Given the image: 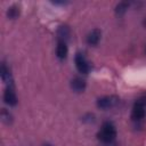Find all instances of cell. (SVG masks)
Wrapping results in <instances>:
<instances>
[{"label": "cell", "instance_id": "obj_12", "mask_svg": "<svg viewBox=\"0 0 146 146\" xmlns=\"http://www.w3.org/2000/svg\"><path fill=\"white\" fill-rule=\"evenodd\" d=\"M128 2H120L117 6H116V9H115V11H116V14L117 15H122V14H124L125 13V10L128 9Z\"/></svg>", "mask_w": 146, "mask_h": 146}, {"label": "cell", "instance_id": "obj_11", "mask_svg": "<svg viewBox=\"0 0 146 146\" xmlns=\"http://www.w3.org/2000/svg\"><path fill=\"white\" fill-rule=\"evenodd\" d=\"M18 15H19V7H18V6L14 5V6H11V7L8 8V10H7V16H8V18L15 19V18L18 17Z\"/></svg>", "mask_w": 146, "mask_h": 146}, {"label": "cell", "instance_id": "obj_7", "mask_svg": "<svg viewBox=\"0 0 146 146\" xmlns=\"http://www.w3.org/2000/svg\"><path fill=\"white\" fill-rule=\"evenodd\" d=\"M100 36H102V32L98 29H94L87 35V43L90 46H96L99 42Z\"/></svg>", "mask_w": 146, "mask_h": 146}, {"label": "cell", "instance_id": "obj_10", "mask_svg": "<svg viewBox=\"0 0 146 146\" xmlns=\"http://www.w3.org/2000/svg\"><path fill=\"white\" fill-rule=\"evenodd\" d=\"M67 46L66 42H57V47H56V55L59 59H64L67 56Z\"/></svg>", "mask_w": 146, "mask_h": 146}, {"label": "cell", "instance_id": "obj_13", "mask_svg": "<svg viewBox=\"0 0 146 146\" xmlns=\"http://www.w3.org/2000/svg\"><path fill=\"white\" fill-rule=\"evenodd\" d=\"M1 116H2L3 121H7V122H9V121H10V117H11V116H10V114H9L5 108L2 110V114H1Z\"/></svg>", "mask_w": 146, "mask_h": 146}, {"label": "cell", "instance_id": "obj_3", "mask_svg": "<svg viewBox=\"0 0 146 146\" xmlns=\"http://www.w3.org/2000/svg\"><path fill=\"white\" fill-rule=\"evenodd\" d=\"M119 100L120 99L116 96H104V97H100L97 100V106L99 108H102V110L112 108L119 103Z\"/></svg>", "mask_w": 146, "mask_h": 146}, {"label": "cell", "instance_id": "obj_8", "mask_svg": "<svg viewBox=\"0 0 146 146\" xmlns=\"http://www.w3.org/2000/svg\"><path fill=\"white\" fill-rule=\"evenodd\" d=\"M0 74H1V79H2V81H3L8 87H13V79H11V74H10V72H9V68L6 66V64H5V63H2V65H1Z\"/></svg>", "mask_w": 146, "mask_h": 146}, {"label": "cell", "instance_id": "obj_4", "mask_svg": "<svg viewBox=\"0 0 146 146\" xmlns=\"http://www.w3.org/2000/svg\"><path fill=\"white\" fill-rule=\"evenodd\" d=\"M74 62H75V66L78 68V71L82 74H87L89 71H90V65L87 60V58L83 56V54L81 52H78L75 55V58H74Z\"/></svg>", "mask_w": 146, "mask_h": 146}, {"label": "cell", "instance_id": "obj_2", "mask_svg": "<svg viewBox=\"0 0 146 146\" xmlns=\"http://www.w3.org/2000/svg\"><path fill=\"white\" fill-rule=\"evenodd\" d=\"M145 104H146V100L144 98H140L138 99L133 107H132V112H131V117L132 120H140L145 116Z\"/></svg>", "mask_w": 146, "mask_h": 146}, {"label": "cell", "instance_id": "obj_6", "mask_svg": "<svg viewBox=\"0 0 146 146\" xmlns=\"http://www.w3.org/2000/svg\"><path fill=\"white\" fill-rule=\"evenodd\" d=\"M70 34H71V31H70V27L67 25L59 26L58 30H57V40H58V42H66L70 38Z\"/></svg>", "mask_w": 146, "mask_h": 146}, {"label": "cell", "instance_id": "obj_9", "mask_svg": "<svg viewBox=\"0 0 146 146\" xmlns=\"http://www.w3.org/2000/svg\"><path fill=\"white\" fill-rule=\"evenodd\" d=\"M71 88L75 91V92H82L86 88V81L82 79V78H74L72 81H71Z\"/></svg>", "mask_w": 146, "mask_h": 146}, {"label": "cell", "instance_id": "obj_5", "mask_svg": "<svg viewBox=\"0 0 146 146\" xmlns=\"http://www.w3.org/2000/svg\"><path fill=\"white\" fill-rule=\"evenodd\" d=\"M3 100L9 106H15L17 104V97H16V94H15L13 87H8L5 90V92H3Z\"/></svg>", "mask_w": 146, "mask_h": 146}, {"label": "cell", "instance_id": "obj_1", "mask_svg": "<svg viewBox=\"0 0 146 146\" xmlns=\"http://www.w3.org/2000/svg\"><path fill=\"white\" fill-rule=\"evenodd\" d=\"M97 137L98 139L104 143V144H110L112 143L115 137H116V129H115V125L110 122V121H106L102 124L100 127V130L98 131L97 133Z\"/></svg>", "mask_w": 146, "mask_h": 146}]
</instances>
